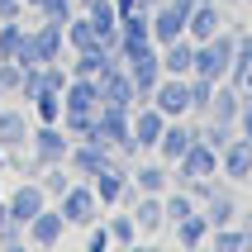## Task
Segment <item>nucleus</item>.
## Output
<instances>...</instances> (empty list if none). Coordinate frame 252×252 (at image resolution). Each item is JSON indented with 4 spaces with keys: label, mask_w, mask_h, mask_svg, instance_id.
<instances>
[{
    "label": "nucleus",
    "mask_w": 252,
    "mask_h": 252,
    "mask_svg": "<svg viewBox=\"0 0 252 252\" xmlns=\"http://www.w3.org/2000/svg\"><path fill=\"white\" fill-rule=\"evenodd\" d=\"M24 14V0H0V19H19Z\"/></svg>",
    "instance_id": "nucleus-38"
},
{
    "label": "nucleus",
    "mask_w": 252,
    "mask_h": 252,
    "mask_svg": "<svg viewBox=\"0 0 252 252\" xmlns=\"http://www.w3.org/2000/svg\"><path fill=\"white\" fill-rule=\"evenodd\" d=\"M243 5H252V0H243Z\"/></svg>",
    "instance_id": "nucleus-47"
},
{
    "label": "nucleus",
    "mask_w": 252,
    "mask_h": 252,
    "mask_svg": "<svg viewBox=\"0 0 252 252\" xmlns=\"http://www.w3.org/2000/svg\"><path fill=\"white\" fill-rule=\"evenodd\" d=\"M219 5H224V10H243V0H219Z\"/></svg>",
    "instance_id": "nucleus-41"
},
{
    "label": "nucleus",
    "mask_w": 252,
    "mask_h": 252,
    "mask_svg": "<svg viewBox=\"0 0 252 252\" xmlns=\"http://www.w3.org/2000/svg\"><path fill=\"white\" fill-rule=\"evenodd\" d=\"M67 233H71V228H67V219H62V210H57V205L38 210V214L24 224V243H29V248H57Z\"/></svg>",
    "instance_id": "nucleus-11"
},
{
    "label": "nucleus",
    "mask_w": 252,
    "mask_h": 252,
    "mask_svg": "<svg viewBox=\"0 0 252 252\" xmlns=\"http://www.w3.org/2000/svg\"><path fill=\"white\" fill-rule=\"evenodd\" d=\"M24 33H29V24H19V19H0V57H19Z\"/></svg>",
    "instance_id": "nucleus-32"
},
{
    "label": "nucleus",
    "mask_w": 252,
    "mask_h": 252,
    "mask_svg": "<svg viewBox=\"0 0 252 252\" xmlns=\"http://www.w3.org/2000/svg\"><path fill=\"white\" fill-rule=\"evenodd\" d=\"M224 24H228V10L219 5V0H195V5H190V19H186V38L205 43V38H214Z\"/></svg>",
    "instance_id": "nucleus-14"
},
{
    "label": "nucleus",
    "mask_w": 252,
    "mask_h": 252,
    "mask_svg": "<svg viewBox=\"0 0 252 252\" xmlns=\"http://www.w3.org/2000/svg\"><path fill=\"white\" fill-rule=\"evenodd\" d=\"M238 228H243V238H248V248H252V205L238 210Z\"/></svg>",
    "instance_id": "nucleus-39"
},
{
    "label": "nucleus",
    "mask_w": 252,
    "mask_h": 252,
    "mask_svg": "<svg viewBox=\"0 0 252 252\" xmlns=\"http://www.w3.org/2000/svg\"><path fill=\"white\" fill-rule=\"evenodd\" d=\"M0 248H24V224L5 219V224H0Z\"/></svg>",
    "instance_id": "nucleus-36"
},
{
    "label": "nucleus",
    "mask_w": 252,
    "mask_h": 252,
    "mask_svg": "<svg viewBox=\"0 0 252 252\" xmlns=\"http://www.w3.org/2000/svg\"><path fill=\"white\" fill-rule=\"evenodd\" d=\"M219 176H228L233 186H248L252 181V138L238 133V138L219 153Z\"/></svg>",
    "instance_id": "nucleus-15"
},
{
    "label": "nucleus",
    "mask_w": 252,
    "mask_h": 252,
    "mask_svg": "<svg viewBox=\"0 0 252 252\" xmlns=\"http://www.w3.org/2000/svg\"><path fill=\"white\" fill-rule=\"evenodd\" d=\"M162 128H167V114L157 110L153 100H148V105H133V114H128V133H133V143H138V153H143V157L157 148Z\"/></svg>",
    "instance_id": "nucleus-12"
},
{
    "label": "nucleus",
    "mask_w": 252,
    "mask_h": 252,
    "mask_svg": "<svg viewBox=\"0 0 252 252\" xmlns=\"http://www.w3.org/2000/svg\"><path fill=\"white\" fill-rule=\"evenodd\" d=\"M29 133H33V114H29V105H19V100H5L0 105V148L5 153H19V148H29Z\"/></svg>",
    "instance_id": "nucleus-9"
},
{
    "label": "nucleus",
    "mask_w": 252,
    "mask_h": 252,
    "mask_svg": "<svg viewBox=\"0 0 252 252\" xmlns=\"http://www.w3.org/2000/svg\"><path fill=\"white\" fill-rule=\"evenodd\" d=\"M81 238H86V252H105V248H114V243H110V228H105V219H95L91 228H81Z\"/></svg>",
    "instance_id": "nucleus-35"
},
{
    "label": "nucleus",
    "mask_w": 252,
    "mask_h": 252,
    "mask_svg": "<svg viewBox=\"0 0 252 252\" xmlns=\"http://www.w3.org/2000/svg\"><path fill=\"white\" fill-rule=\"evenodd\" d=\"M238 105H243V91H238L233 81H219V86H214L210 110H205V119H219V124H238Z\"/></svg>",
    "instance_id": "nucleus-22"
},
{
    "label": "nucleus",
    "mask_w": 252,
    "mask_h": 252,
    "mask_svg": "<svg viewBox=\"0 0 252 252\" xmlns=\"http://www.w3.org/2000/svg\"><path fill=\"white\" fill-rule=\"evenodd\" d=\"M248 190H252V181H248Z\"/></svg>",
    "instance_id": "nucleus-48"
},
{
    "label": "nucleus",
    "mask_w": 252,
    "mask_h": 252,
    "mask_svg": "<svg viewBox=\"0 0 252 252\" xmlns=\"http://www.w3.org/2000/svg\"><path fill=\"white\" fill-rule=\"evenodd\" d=\"M195 138H200V128H195V119H190V114H186V119H167V128H162V138H157L153 153L162 157L167 167H176V162L186 157V148H190Z\"/></svg>",
    "instance_id": "nucleus-10"
},
{
    "label": "nucleus",
    "mask_w": 252,
    "mask_h": 252,
    "mask_svg": "<svg viewBox=\"0 0 252 252\" xmlns=\"http://www.w3.org/2000/svg\"><path fill=\"white\" fill-rule=\"evenodd\" d=\"M195 128H200V143H210L214 153H224L238 138V124H219V119H195Z\"/></svg>",
    "instance_id": "nucleus-28"
},
{
    "label": "nucleus",
    "mask_w": 252,
    "mask_h": 252,
    "mask_svg": "<svg viewBox=\"0 0 252 252\" xmlns=\"http://www.w3.org/2000/svg\"><path fill=\"white\" fill-rule=\"evenodd\" d=\"M200 210H205V219H210V228L238 224V210H243V205H238V186H224V190H219L214 200H205Z\"/></svg>",
    "instance_id": "nucleus-21"
},
{
    "label": "nucleus",
    "mask_w": 252,
    "mask_h": 252,
    "mask_svg": "<svg viewBox=\"0 0 252 252\" xmlns=\"http://www.w3.org/2000/svg\"><path fill=\"white\" fill-rule=\"evenodd\" d=\"M119 162V153H114L110 143H71V153H67V167H71V176L76 181H95L105 167H114Z\"/></svg>",
    "instance_id": "nucleus-5"
},
{
    "label": "nucleus",
    "mask_w": 252,
    "mask_h": 252,
    "mask_svg": "<svg viewBox=\"0 0 252 252\" xmlns=\"http://www.w3.org/2000/svg\"><path fill=\"white\" fill-rule=\"evenodd\" d=\"M133 224H138V233L143 238H153V233H162L167 228V214H162V195H138L133 205Z\"/></svg>",
    "instance_id": "nucleus-23"
},
{
    "label": "nucleus",
    "mask_w": 252,
    "mask_h": 252,
    "mask_svg": "<svg viewBox=\"0 0 252 252\" xmlns=\"http://www.w3.org/2000/svg\"><path fill=\"white\" fill-rule=\"evenodd\" d=\"M124 67H128V76H133V86H138V100L148 105V100H153V91H157V81H162V48L133 57V62H124Z\"/></svg>",
    "instance_id": "nucleus-17"
},
{
    "label": "nucleus",
    "mask_w": 252,
    "mask_h": 252,
    "mask_svg": "<svg viewBox=\"0 0 252 252\" xmlns=\"http://www.w3.org/2000/svg\"><path fill=\"white\" fill-rule=\"evenodd\" d=\"M100 110V86L95 76H71L62 86V114H95Z\"/></svg>",
    "instance_id": "nucleus-16"
},
{
    "label": "nucleus",
    "mask_w": 252,
    "mask_h": 252,
    "mask_svg": "<svg viewBox=\"0 0 252 252\" xmlns=\"http://www.w3.org/2000/svg\"><path fill=\"white\" fill-rule=\"evenodd\" d=\"M100 219H105V228H110V243H114V248H133V243L143 238L138 224H133V210H124V205H114V210L100 214Z\"/></svg>",
    "instance_id": "nucleus-25"
},
{
    "label": "nucleus",
    "mask_w": 252,
    "mask_h": 252,
    "mask_svg": "<svg viewBox=\"0 0 252 252\" xmlns=\"http://www.w3.org/2000/svg\"><path fill=\"white\" fill-rule=\"evenodd\" d=\"M5 100H10V91H5V86H0V105H5Z\"/></svg>",
    "instance_id": "nucleus-43"
},
{
    "label": "nucleus",
    "mask_w": 252,
    "mask_h": 252,
    "mask_svg": "<svg viewBox=\"0 0 252 252\" xmlns=\"http://www.w3.org/2000/svg\"><path fill=\"white\" fill-rule=\"evenodd\" d=\"M0 167H5V148H0Z\"/></svg>",
    "instance_id": "nucleus-45"
},
{
    "label": "nucleus",
    "mask_w": 252,
    "mask_h": 252,
    "mask_svg": "<svg viewBox=\"0 0 252 252\" xmlns=\"http://www.w3.org/2000/svg\"><path fill=\"white\" fill-rule=\"evenodd\" d=\"M81 5H86V0H76V10H81Z\"/></svg>",
    "instance_id": "nucleus-46"
},
{
    "label": "nucleus",
    "mask_w": 252,
    "mask_h": 252,
    "mask_svg": "<svg viewBox=\"0 0 252 252\" xmlns=\"http://www.w3.org/2000/svg\"><path fill=\"white\" fill-rule=\"evenodd\" d=\"M38 5H43V0H24V10H38Z\"/></svg>",
    "instance_id": "nucleus-42"
},
{
    "label": "nucleus",
    "mask_w": 252,
    "mask_h": 252,
    "mask_svg": "<svg viewBox=\"0 0 252 252\" xmlns=\"http://www.w3.org/2000/svg\"><path fill=\"white\" fill-rule=\"evenodd\" d=\"M91 186H95V195H100V205H105V210L124 205V190L133 186V181H128V162H114V167H105Z\"/></svg>",
    "instance_id": "nucleus-18"
},
{
    "label": "nucleus",
    "mask_w": 252,
    "mask_h": 252,
    "mask_svg": "<svg viewBox=\"0 0 252 252\" xmlns=\"http://www.w3.org/2000/svg\"><path fill=\"white\" fill-rule=\"evenodd\" d=\"M238 133L252 138V95H243V105H238Z\"/></svg>",
    "instance_id": "nucleus-37"
},
{
    "label": "nucleus",
    "mask_w": 252,
    "mask_h": 252,
    "mask_svg": "<svg viewBox=\"0 0 252 252\" xmlns=\"http://www.w3.org/2000/svg\"><path fill=\"white\" fill-rule=\"evenodd\" d=\"M214 86H219V81L190 76V119H205V110H210V100H214Z\"/></svg>",
    "instance_id": "nucleus-33"
},
{
    "label": "nucleus",
    "mask_w": 252,
    "mask_h": 252,
    "mask_svg": "<svg viewBox=\"0 0 252 252\" xmlns=\"http://www.w3.org/2000/svg\"><path fill=\"white\" fill-rule=\"evenodd\" d=\"M81 48H100V43H95V24L76 10L67 19V53H81Z\"/></svg>",
    "instance_id": "nucleus-27"
},
{
    "label": "nucleus",
    "mask_w": 252,
    "mask_h": 252,
    "mask_svg": "<svg viewBox=\"0 0 252 252\" xmlns=\"http://www.w3.org/2000/svg\"><path fill=\"white\" fill-rule=\"evenodd\" d=\"M128 181L138 186L143 195H162L171 186V167L162 162V157H153V162H138V167H128Z\"/></svg>",
    "instance_id": "nucleus-20"
},
{
    "label": "nucleus",
    "mask_w": 252,
    "mask_h": 252,
    "mask_svg": "<svg viewBox=\"0 0 252 252\" xmlns=\"http://www.w3.org/2000/svg\"><path fill=\"white\" fill-rule=\"evenodd\" d=\"M238 29H243V24H224L214 38L195 43V71H190V76H205V81H228V62H233Z\"/></svg>",
    "instance_id": "nucleus-2"
},
{
    "label": "nucleus",
    "mask_w": 252,
    "mask_h": 252,
    "mask_svg": "<svg viewBox=\"0 0 252 252\" xmlns=\"http://www.w3.org/2000/svg\"><path fill=\"white\" fill-rule=\"evenodd\" d=\"M153 105L167 119H186L190 114V76H162L153 91Z\"/></svg>",
    "instance_id": "nucleus-13"
},
{
    "label": "nucleus",
    "mask_w": 252,
    "mask_h": 252,
    "mask_svg": "<svg viewBox=\"0 0 252 252\" xmlns=\"http://www.w3.org/2000/svg\"><path fill=\"white\" fill-rule=\"evenodd\" d=\"M33 14H38V19H53V24H67L71 14H76V0H43Z\"/></svg>",
    "instance_id": "nucleus-34"
},
{
    "label": "nucleus",
    "mask_w": 252,
    "mask_h": 252,
    "mask_svg": "<svg viewBox=\"0 0 252 252\" xmlns=\"http://www.w3.org/2000/svg\"><path fill=\"white\" fill-rule=\"evenodd\" d=\"M53 200L43 195V186H38V176H29V181H14L10 190H5V214H10L14 224H29L38 210H48Z\"/></svg>",
    "instance_id": "nucleus-8"
},
{
    "label": "nucleus",
    "mask_w": 252,
    "mask_h": 252,
    "mask_svg": "<svg viewBox=\"0 0 252 252\" xmlns=\"http://www.w3.org/2000/svg\"><path fill=\"white\" fill-rule=\"evenodd\" d=\"M95 86H100V105H143L138 100V86H133V76H128V67L119 62V57H110L105 67H100V76H95Z\"/></svg>",
    "instance_id": "nucleus-4"
},
{
    "label": "nucleus",
    "mask_w": 252,
    "mask_h": 252,
    "mask_svg": "<svg viewBox=\"0 0 252 252\" xmlns=\"http://www.w3.org/2000/svg\"><path fill=\"white\" fill-rule=\"evenodd\" d=\"M53 205L62 210L67 228H91L100 214H105V205H100V195H95V186H91V181H71L67 195H57Z\"/></svg>",
    "instance_id": "nucleus-3"
},
{
    "label": "nucleus",
    "mask_w": 252,
    "mask_h": 252,
    "mask_svg": "<svg viewBox=\"0 0 252 252\" xmlns=\"http://www.w3.org/2000/svg\"><path fill=\"white\" fill-rule=\"evenodd\" d=\"M195 71V38H171L162 43V76H190Z\"/></svg>",
    "instance_id": "nucleus-19"
},
{
    "label": "nucleus",
    "mask_w": 252,
    "mask_h": 252,
    "mask_svg": "<svg viewBox=\"0 0 252 252\" xmlns=\"http://www.w3.org/2000/svg\"><path fill=\"white\" fill-rule=\"evenodd\" d=\"M243 95H252V67L243 71Z\"/></svg>",
    "instance_id": "nucleus-40"
},
{
    "label": "nucleus",
    "mask_w": 252,
    "mask_h": 252,
    "mask_svg": "<svg viewBox=\"0 0 252 252\" xmlns=\"http://www.w3.org/2000/svg\"><path fill=\"white\" fill-rule=\"evenodd\" d=\"M205 176H219V153L195 138L186 148V157L171 167V186H190V181H205Z\"/></svg>",
    "instance_id": "nucleus-7"
},
{
    "label": "nucleus",
    "mask_w": 252,
    "mask_h": 252,
    "mask_svg": "<svg viewBox=\"0 0 252 252\" xmlns=\"http://www.w3.org/2000/svg\"><path fill=\"white\" fill-rule=\"evenodd\" d=\"M171 238L181 243L186 252L205 248V243H210V219H205V210H195V214H186V219H176V224H171Z\"/></svg>",
    "instance_id": "nucleus-24"
},
{
    "label": "nucleus",
    "mask_w": 252,
    "mask_h": 252,
    "mask_svg": "<svg viewBox=\"0 0 252 252\" xmlns=\"http://www.w3.org/2000/svg\"><path fill=\"white\" fill-rule=\"evenodd\" d=\"M76 181L71 176V167L67 162H53V167H38V186H43V195L48 200H57V195H67V186Z\"/></svg>",
    "instance_id": "nucleus-26"
},
{
    "label": "nucleus",
    "mask_w": 252,
    "mask_h": 252,
    "mask_svg": "<svg viewBox=\"0 0 252 252\" xmlns=\"http://www.w3.org/2000/svg\"><path fill=\"white\" fill-rule=\"evenodd\" d=\"M29 153H33V162H38V167L67 162V153H71V133H67L62 124H33V133H29Z\"/></svg>",
    "instance_id": "nucleus-6"
},
{
    "label": "nucleus",
    "mask_w": 252,
    "mask_h": 252,
    "mask_svg": "<svg viewBox=\"0 0 252 252\" xmlns=\"http://www.w3.org/2000/svg\"><path fill=\"white\" fill-rule=\"evenodd\" d=\"M29 114H33V124H62V91H43L29 105Z\"/></svg>",
    "instance_id": "nucleus-30"
},
{
    "label": "nucleus",
    "mask_w": 252,
    "mask_h": 252,
    "mask_svg": "<svg viewBox=\"0 0 252 252\" xmlns=\"http://www.w3.org/2000/svg\"><path fill=\"white\" fill-rule=\"evenodd\" d=\"M0 205H5V181H0Z\"/></svg>",
    "instance_id": "nucleus-44"
},
{
    "label": "nucleus",
    "mask_w": 252,
    "mask_h": 252,
    "mask_svg": "<svg viewBox=\"0 0 252 252\" xmlns=\"http://www.w3.org/2000/svg\"><path fill=\"white\" fill-rule=\"evenodd\" d=\"M48 91V81H43V62L38 67H24V76H19V91H14V100L19 105H33V100Z\"/></svg>",
    "instance_id": "nucleus-31"
},
{
    "label": "nucleus",
    "mask_w": 252,
    "mask_h": 252,
    "mask_svg": "<svg viewBox=\"0 0 252 252\" xmlns=\"http://www.w3.org/2000/svg\"><path fill=\"white\" fill-rule=\"evenodd\" d=\"M57 57H67V24H53V19H38V24H29L24 33V48H19V67H38V62H57Z\"/></svg>",
    "instance_id": "nucleus-1"
},
{
    "label": "nucleus",
    "mask_w": 252,
    "mask_h": 252,
    "mask_svg": "<svg viewBox=\"0 0 252 252\" xmlns=\"http://www.w3.org/2000/svg\"><path fill=\"white\" fill-rule=\"evenodd\" d=\"M210 252H252L248 238H243L238 224H224V228H210V243H205Z\"/></svg>",
    "instance_id": "nucleus-29"
}]
</instances>
